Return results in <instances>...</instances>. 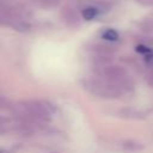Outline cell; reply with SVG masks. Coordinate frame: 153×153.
<instances>
[{"mask_svg": "<svg viewBox=\"0 0 153 153\" xmlns=\"http://www.w3.org/2000/svg\"><path fill=\"white\" fill-rule=\"evenodd\" d=\"M147 82L153 86V72H151V73L147 74Z\"/></svg>", "mask_w": 153, "mask_h": 153, "instance_id": "4", "label": "cell"}, {"mask_svg": "<svg viewBox=\"0 0 153 153\" xmlns=\"http://www.w3.org/2000/svg\"><path fill=\"white\" fill-rule=\"evenodd\" d=\"M59 1L60 0H39V4L41 6H44V7H53L56 4H59Z\"/></svg>", "mask_w": 153, "mask_h": 153, "instance_id": "3", "label": "cell"}, {"mask_svg": "<svg viewBox=\"0 0 153 153\" xmlns=\"http://www.w3.org/2000/svg\"><path fill=\"white\" fill-rule=\"evenodd\" d=\"M103 38L106 39V41H116L118 38V33L112 29H108L106 31H104Z\"/></svg>", "mask_w": 153, "mask_h": 153, "instance_id": "2", "label": "cell"}, {"mask_svg": "<svg viewBox=\"0 0 153 153\" xmlns=\"http://www.w3.org/2000/svg\"><path fill=\"white\" fill-rule=\"evenodd\" d=\"M98 16V10L96 7H86L82 11V17L86 20H92Z\"/></svg>", "mask_w": 153, "mask_h": 153, "instance_id": "1", "label": "cell"}]
</instances>
